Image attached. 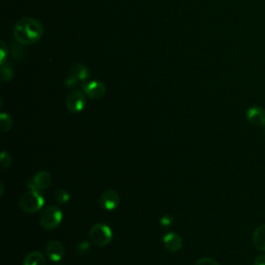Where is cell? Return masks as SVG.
Listing matches in <instances>:
<instances>
[{"instance_id": "cell-13", "label": "cell", "mask_w": 265, "mask_h": 265, "mask_svg": "<svg viewBox=\"0 0 265 265\" xmlns=\"http://www.w3.org/2000/svg\"><path fill=\"white\" fill-rule=\"evenodd\" d=\"M70 75L77 79L79 82H81L85 81L88 78V76H89V71H88V69L84 65L76 64L72 67Z\"/></svg>"}, {"instance_id": "cell-14", "label": "cell", "mask_w": 265, "mask_h": 265, "mask_svg": "<svg viewBox=\"0 0 265 265\" xmlns=\"http://www.w3.org/2000/svg\"><path fill=\"white\" fill-rule=\"evenodd\" d=\"M23 265H46V259L41 252L34 251L24 258Z\"/></svg>"}, {"instance_id": "cell-3", "label": "cell", "mask_w": 265, "mask_h": 265, "mask_svg": "<svg viewBox=\"0 0 265 265\" xmlns=\"http://www.w3.org/2000/svg\"><path fill=\"white\" fill-rule=\"evenodd\" d=\"M64 214L57 206H49L41 214L40 224L46 230H53L60 225Z\"/></svg>"}, {"instance_id": "cell-7", "label": "cell", "mask_w": 265, "mask_h": 265, "mask_svg": "<svg viewBox=\"0 0 265 265\" xmlns=\"http://www.w3.org/2000/svg\"><path fill=\"white\" fill-rule=\"evenodd\" d=\"M28 187L29 190H37L44 191L51 185L52 183V176L48 171H40L37 172L34 177L28 180Z\"/></svg>"}, {"instance_id": "cell-10", "label": "cell", "mask_w": 265, "mask_h": 265, "mask_svg": "<svg viewBox=\"0 0 265 265\" xmlns=\"http://www.w3.org/2000/svg\"><path fill=\"white\" fill-rule=\"evenodd\" d=\"M248 121L255 127H265V109L254 106L247 111Z\"/></svg>"}, {"instance_id": "cell-22", "label": "cell", "mask_w": 265, "mask_h": 265, "mask_svg": "<svg viewBox=\"0 0 265 265\" xmlns=\"http://www.w3.org/2000/svg\"><path fill=\"white\" fill-rule=\"evenodd\" d=\"M173 223V220L170 216H165V217H163L162 220H161V225L163 227H170Z\"/></svg>"}, {"instance_id": "cell-25", "label": "cell", "mask_w": 265, "mask_h": 265, "mask_svg": "<svg viewBox=\"0 0 265 265\" xmlns=\"http://www.w3.org/2000/svg\"><path fill=\"white\" fill-rule=\"evenodd\" d=\"M58 265H62V264H58Z\"/></svg>"}, {"instance_id": "cell-24", "label": "cell", "mask_w": 265, "mask_h": 265, "mask_svg": "<svg viewBox=\"0 0 265 265\" xmlns=\"http://www.w3.org/2000/svg\"><path fill=\"white\" fill-rule=\"evenodd\" d=\"M253 265H265V255H260V256H258V257L255 259Z\"/></svg>"}, {"instance_id": "cell-1", "label": "cell", "mask_w": 265, "mask_h": 265, "mask_svg": "<svg viewBox=\"0 0 265 265\" xmlns=\"http://www.w3.org/2000/svg\"><path fill=\"white\" fill-rule=\"evenodd\" d=\"M44 34L43 24L33 18L20 19L14 28V35L17 42L22 45H33L39 42Z\"/></svg>"}, {"instance_id": "cell-2", "label": "cell", "mask_w": 265, "mask_h": 265, "mask_svg": "<svg viewBox=\"0 0 265 265\" xmlns=\"http://www.w3.org/2000/svg\"><path fill=\"white\" fill-rule=\"evenodd\" d=\"M45 200L37 190H29L28 192L21 195L19 199L20 208L28 213H33L42 209Z\"/></svg>"}, {"instance_id": "cell-5", "label": "cell", "mask_w": 265, "mask_h": 265, "mask_svg": "<svg viewBox=\"0 0 265 265\" xmlns=\"http://www.w3.org/2000/svg\"><path fill=\"white\" fill-rule=\"evenodd\" d=\"M66 106L72 113L81 112L86 106V94L79 90L71 92L66 99Z\"/></svg>"}, {"instance_id": "cell-26", "label": "cell", "mask_w": 265, "mask_h": 265, "mask_svg": "<svg viewBox=\"0 0 265 265\" xmlns=\"http://www.w3.org/2000/svg\"><path fill=\"white\" fill-rule=\"evenodd\" d=\"M264 132H265V131H264Z\"/></svg>"}, {"instance_id": "cell-20", "label": "cell", "mask_w": 265, "mask_h": 265, "mask_svg": "<svg viewBox=\"0 0 265 265\" xmlns=\"http://www.w3.org/2000/svg\"><path fill=\"white\" fill-rule=\"evenodd\" d=\"M194 265H220V264L217 260L206 257V258L199 259Z\"/></svg>"}, {"instance_id": "cell-6", "label": "cell", "mask_w": 265, "mask_h": 265, "mask_svg": "<svg viewBox=\"0 0 265 265\" xmlns=\"http://www.w3.org/2000/svg\"><path fill=\"white\" fill-rule=\"evenodd\" d=\"M83 92L90 98L93 99H98L102 98L107 91L106 85L102 81H89V82H84L82 85Z\"/></svg>"}, {"instance_id": "cell-19", "label": "cell", "mask_w": 265, "mask_h": 265, "mask_svg": "<svg viewBox=\"0 0 265 265\" xmlns=\"http://www.w3.org/2000/svg\"><path fill=\"white\" fill-rule=\"evenodd\" d=\"M12 75H14V72H12L11 68L9 67H2L1 69V79L3 82H8L12 78Z\"/></svg>"}, {"instance_id": "cell-17", "label": "cell", "mask_w": 265, "mask_h": 265, "mask_svg": "<svg viewBox=\"0 0 265 265\" xmlns=\"http://www.w3.org/2000/svg\"><path fill=\"white\" fill-rule=\"evenodd\" d=\"M12 163V159L8 153H6L5 150H3L1 153V156H0V165H1L2 168H8Z\"/></svg>"}, {"instance_id": "cell-15", "label": "cell", "mask_w": 265, "mask_h": 265, "mask_svg": "<svg viewBox=\"0 0 265 265\" xmlns=\"http://www.w3.org/2000/svg\"><path fill=\"white\" fill-rule=\"evenodd\" d=\"M0 127H1L2 132H8L12 128V119L6 113L0 114Z\"/></svg>"}, {"instance_id": "cell-8", "label": "cell", "mask_w": 265, "mask_h": 265, "mask_svg": "<svg viewBox=\"0 0 265 265\" xmlns=\"http://www.w3.org/2000/svg\"><path fill=\"white\" fill-rule=\"evenodd\" d=\"M120 203V198L116 191L107 190L99 197V205L106 210L115 209Z\"/></svg>"}, {"instance_id": "cell-12", "label": "cell", "mask_w": 265, "mask_h": 265, "mask_svg": "<svg viewBox=\"0 0 265 265\" xmlns=\"http://www.w3.org/2000/svg\"><path fill=\"white\" fill-rule=\"evenodd\" d=\"M253 243L259 251L265 252V225H261L254 230Z\"/></svg>"}, {"instance_id": "cell-18", "label": "cell", "mask_w": 265, "mask_h": 265, "mask_svg": "<svg viewBox=\"0 0 265 265\" xmlns=\"http://www.w3.org/2000/svg\"><path fill=\"white\" fill-rule=\"evenodd\" d=\"M89 249H90V245L87 242H80L77 246H76V252H77V254L79 255L86 254L87 252L89 251Z\"/></svg>"}, {"instance_id": "cell-11", "label": "cell", "mask_w": 265, "mask_h": 265, "mask_svg": "<svg viewBox=\"0 0 265 265\" xmlns=\"http://www.w3.org/2000/svg\"><path fill=\"white\" fill-rule=\"evenodd\" d=\"M163 244L167 251L171 252V253H176L182 247V239L177 233L169 232L164 236Z\"/></svg>"}, {"instance_id": "cell-9", "label": "cell", "mask_w": 265, "mask_h": 265, "mask_svg": "<svg viewBox=\"0 0 265 265\" xmlns=\"http://www.w3.org/2000/svg\"><path fill=\"white\" fill-rule=\"evenodd\" d=\"M46 253L50 260L53 262H59L65 257V247L58 241H51L46 247Z\"/></svg>"}, {"instance_id": "cell-21", "label": "cell", "mask_w": 265, "mask_h": 265, "mask_svg": "<svg viewBox=\"0 0 265 265\" xmlns=\"http://www.w3.org/2000/svg\"><path fill=\"white\" fill-rule=\"evenodd\" d=\"M78 84H79V81L76 78H74L73 76H71V75L69 76V77L66 80V86L68 88H71V89H72V88H75Z\"/></svg>"}, {"instance_id": "cell-16", "label": "cell", "mask_w": 265, "mask_h": 265, "mask_svg": "<svg viewBox=\"0 0 265 265\" xmlns=\"http://www.w3.org/2000/svg\"><path fill=\"white\" fill-rule=\"evenodd\" d=\"M54 199L59 204H66L70 201V194L66 190H62V188H58L55 191L54 194Z\"/></svg>"}, {"instance_id": "cell-23", "label": "cell", "mask_w": 265, "mask_h": 265, "mask_svg": "<svg viewBox=\"0 0 265 265\" xmlns=\"http://www.w3.org/2000/svg\"><path fill=\"white\" fill-rule=\"evenodd\" d=\"M0 50H1V65L4 64V60H5V56H6V53H7V48L5 46V44L3 42H1V48H0Z\"/></svg>"}, {"instance_id": "cell-4", "label": "cell", "mask_w": 265, "mask_h": 265, "mask_svg": "<svg viewBox=\"0 0 265 265\" xmlns=\"http://www.w3.org/2000/svg\"><path fill=\"white\" fill-rule=\"evenodd\" d=\"M91 242L100 247H105L112 242L113 232L110 227L104 223H98L91 227L89 231Z\"/></svg>"}]
</instances>
